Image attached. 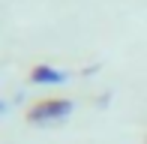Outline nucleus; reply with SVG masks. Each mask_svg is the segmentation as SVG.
<instances>
[{"label":"nucleus","mask_w":147,"mask_h":144,"mask_svg":"<svg viewBox=\"0 0 147 144\" xmlns=\"http://www.w3.org/2000/svg\"><path fill=\"white\" fill-rule=\"evenodd\" d=\"M72 111V99H63V96H51V99H39L27 108V120L30 123H54L63 120Z\"/></svg>","instance_id":"nucleus-1"},{"label":"nucleus","mask_w":147,"mask_h":144,"mask_svg":"<svg viewBox=\"0 0 147 144\" xmlns=\"http://www.w3.org/2000/svg\"><path fill=\"white\" fill-rule=\"evenodd\" d=\"M63 78H66V75H63L60 69L45 66V63H39V66L30 69V81H33V84H60Z\"/></svg>","instance_id":"nucleus-2"}]
</instances>
